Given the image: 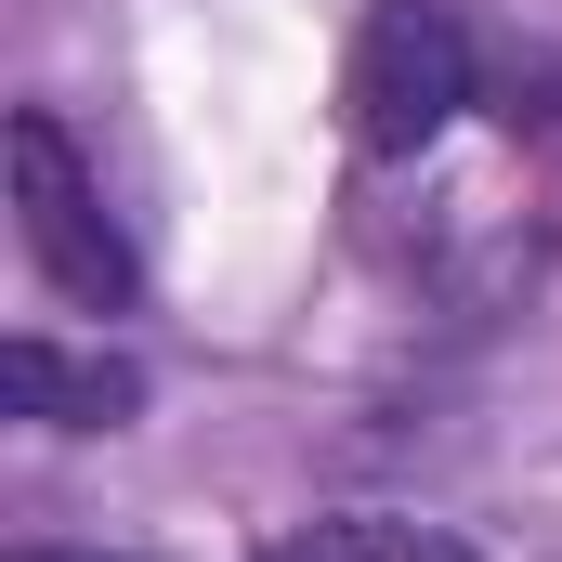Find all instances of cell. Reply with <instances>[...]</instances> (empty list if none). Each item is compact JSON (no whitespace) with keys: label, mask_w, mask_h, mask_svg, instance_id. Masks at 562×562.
<instances>
[{"label":"cell","mask_w":562,"mask_h":562,"mask_svg":"<svg viewBox=\"0 0 562 562\" xmlns=\"http://www.w3.org/2000/svg\"><path fill=\"white\" fill-rule=\"evenodd\" d=\"M0 170H13V236H26V262L66 288L79 314H132V249H119L105 183L79 170V144H66V119H53V105H26V119H13Z\"/></svg>","instance_id":"6da1fadb"},{"label":"cell","mask_w":562,"mask_h":562,"mask_svg":"<svg viewBox=\"0 0 562 562\" xmlns=\"http://www.w3.org/2000/svg\"><path fill=\"white\" fill-rule=\"evenodd\" d=\"M340 105H353V144H367V157H419V144L471 105V26H458L445 0H380V13L353 26Z\"/></svg>","instance_id":"7a4b0ae2"},{"label":"cell","mask_w":562,"mask_h":562,"mask_svg":"<svg viewBox=\"0 0 562 562\" xmlns=\"http://www.w3.org/2000/svg\"><path fill=\"white\" fill-rule=\"evenodd\" d=\"M0 393H13V419L40 431H119L144 406V367L132 353H66V340H0Z\"/></svg>","instance_id":"3957f363"},{"label":"cell","mask_w":562,"mask_h":562,"mask_svg":"<svg viewBox=\"0 0 562 562\" xmlns=\"http://www.w3.org/2000/svg\"><path fill=\"white\" fill-rule=\"evenodd\" d=\"M13 562H105V550H13Z\"/></svg>","instance_id":"277c9868"}]
</instances>
